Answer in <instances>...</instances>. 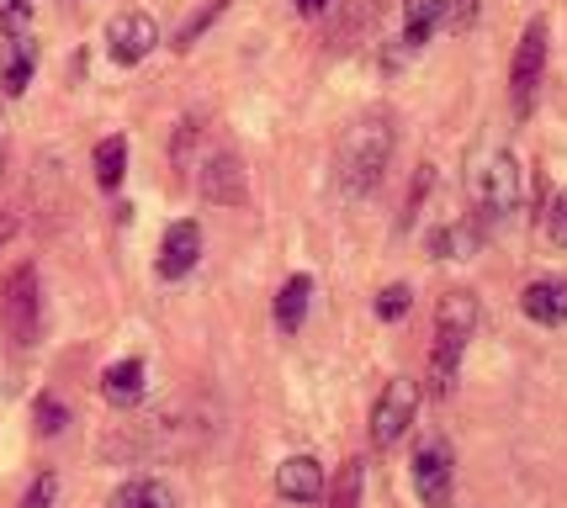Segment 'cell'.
<instances>
[{"instance_id": "6da1fadb", "label": "cell", "mask_w": 567, "mask_h": 508, "mask_svg": "<svg viewBox=\"0 0 567 508\" xmlns=\"http://www.w3.org/2000/svg\"><path fill=\"white\" fill-rule=\"evenodd\" d=\"M393 144H398L393 112H367V117L350 122V133L334 148V186H340V196L377 191L388 165H393Z\"/></svg>"}, {"instance_id": "7a4b0ae2", "label": "cell", "mask_w": 567, "mask_h": 508, "mask_svg": "<svg viewBox=\"0 0 567 508\" xmlns=\"http://www.w3.org/2000/svg\"><path fill=\"white\" fill-rule=\"evenodd\" d=\"M472 334H477V297L472 291L441 297V308H435V350H430V387H435V397L456 387V371H462Z\"/></svg>"}, {"instance_id": "3957f363", "label": "cell", "mask_w": 567, "mask_h": 508, "mask_svg": "<svg viewBox=\"0 0 567 508\" xmlns=\"http://www.w3.org/2000/svg\"><path fill=\"white\" fill-rule=\"evenodd\" d=\"M467 191L477 201L483 218H509L519 207V159L509 148H488L472 159V175H467Z\"/></svg>"}, {"instance_id": "277c9868", "label": "cell", "mask_w": 567, "mask_h": 508, "mask_svg": "<svg viewBox=\"0 0 567 508\" xmlns=\"http://www.w3.org/2000/svg\"><path fill=\"white\" fill-rule=\"evenodd\" d=\"M0 323L11 344H32L38 339V323H43V297H38V270L17 266L6 276V291H0Z\"/></svg>"}, {"instance_id": "5b68a950", "label": "cell", "mask_w": 567, "mask_h": 508, "mask_svg": "<svg viewBox=\"0 0 567 508\" xmlns=\"http://www.w3.org/2000/svg\"><path fill=\"white\" fill-rule=\"evenodd\" d=\"M546 17H530V27L519 32V49H515V64H509V96H515V112L530 117L536 106V91H542V74H546Z\"/></svg>"}, {"instance_id": "8992f818", "label": "cell", "mask_w": 567, "mask_h": 508, "mask_svg": "<svg viewBox=\"0 0 567 508\" xmlns=\"http://www.w3.org/2000/svg\"><path fill=\"white\" fill-rule=\"evenodd\" d=\"M414 408H420V387H414L409 376H393V382L382 387V397H377V408H371V445H377V450H393L398 439L409 435Z\"/></svg>"}, {"instance_id": "52a82bcc", "label": "cell", "mask_w": 567, "mask_h": 508, "mask_svg": "<svg viewBox=\"0 0 567 508\" xmlns=\"http://www.w3.org/2000/svg\"><path fill=\"white\" fill-rule=\"evenodd\" d=\"M159 43V27L148 11H117L112 27H106V53H112V64H144L148 53Z\"/></svg>"}, {"instance_id": "ba28073f", "label": "cell", "mask_w": 567, "mask_h": 508, "mask_svg": "<svg viewBox=\"0 0 567 508\" xmlns=\"http://www.w3.org/2000/svg\"><path fill=\"white\" fill-rule=\"evenodd\" d=\"M414 487H420L424 508H445L451 504V445L441 435L424 439L414 450Z\"/></svg>"}, {"instance_id": "9c48e42d", "label": "cell", "mask_w": 567, "mask_h": 508, "mask_svg": "<svg viewBox=\"0 0 567 508\" xmlns=\"http://www.w3.org/2000/svg\"><path fill=\"white\" fill-rule=\"evenodd\" d=\"M329 477H323V466L313 456H287L276 466V493L287 498V504H319Z\"/></svg>"}, {"instance_id": "30bf717a", "label": "cell", "mask_w": 567, "mask_h": 508, "mask_svg": "<svg viewBox=\"0 0 567 508\" xmlns=\"http://www.w3.org/2000/svg\"><path fill=\"white\" fill-rule=\"evenodd\" d=\"M202 260V228L192 218L186 222H171V234L159 243V276L165 281H181V276H192Z\"/></svg>"}, {"instance_id": "8fae6325", "label": "cell", "mask_w": 567, "mask_h": 508, "mask_svg": "<svg viewBox=\"0 0 567 508\" xmlns=\"http://www.w3.org/2000/svg\"><path fill=\"white\" fill-rule=\"evenodd\" d=\"M202 196L218 201V207H239V201H245V165H239V154L218 148V154L202 165Z\"/></svg>"}, {"instance_id": "7c38bea8", "label": "cell", "mask_w": 567, "mask_h": 508, "mask_svg": "<svg viewBox=\"0 0 567 508\" xmlns=\"http://www.w3.org/2000/svg\"><path fill=\"white\" fill-rule=\"evenodd\" d=\"M519 308L530 323H567V281H530V287L519 291Z\"/></svg>"}, {"instance_id": "4fadbf2b", "label": "cell", "mask_w": 567, "mask_h": 508, "mask_svg": "<svg viewBox=\"0 0 567 508\" xmlns=\"http://www.w3.org/2000/svg\"><path fill=\"white\" fill-rule=\"evenodd\" d=\"M101 392H106V403H117V408H133L138 397H144V361H117L101 371Z\"/></svg>"}, {"instance_id": "5bb4252c", "label": "cell", "mask_w": 567, "mask_h": 508, "mask_svg": "<svg viewBox=\"0 0 567 508\" xmlns=\"http://www.w3.org/2000/svg\"><path fill=\"white\" fill-rule=\"evenodd\" d=\"M106 508H181V504H175L171 483H159V477H133V483H123L112 493Z\"/></svg>"}, {"instance_id": "9a60e30c", "label": "cell", "mask_w": 567, "mask_h": 508, "mask_svg": "<svg viewBox=\"0 0 567 508\" xmlns=\"http://www.w3.org/2000/svg\"><path fill=\"white\" fill-rule=\"evenodd\" d=\"M32 70H38V43L32 38H11V53H6V70H0V91L6 96H22L32 85Z\"/></svg>"}, {"instance_id": "2e32d148", "label": "cell", "mask_w": 567, "mask_h": 508, "mask_svg": "<svg viewBox=\"0 0 567 508\" xmlns=\"http://www.w3.org/2000/svg\"><path fill=\"white\" fill-rule=\"evenodd\" d=\"M441 17H445V0H403V43L424 49L430 32L441 27Z\"/></svg>"}, {"instance_id": "e0dca14e", "label": "cell", "mask_w": 567, "mask_h": 508, "mask_svg": "<svg viewBox=\"0 0 567 508\" xmlns=\"http://www.w3.org/2000/svg\"><path fill=\"white\" fill-rule=\"evenodd\" d=\"M308 297H313V281H308V276H292V281L281 287V297H276V323H281V334H297V329H302Z\"/></svg>"}, {"instance_id": "ac0fdd59", "label": "cell", "mask_w": 567, "mask_h": 508, "mask_svg": "<svg viewBox=\"0 0 567 508\" xmlns=\"http://www.w3.org/2000/svg\"><path fill=\"white\" fill-rule=\"evenodd\" d=\"M430 255H441V260H467L477 255V228L472 222H445L430 234Z\"/></svg>"}, {"instance_id": "d6986e66", "label": "cell", "mask_w": 567, "mask_h": 508, "mask_svg": "<svg viewBox=\"0 0 567 508\" xmlns=\"http://www.w3.org/2000/svg\"><path fill=\"white\" fill-rule=\"evenodd\" d=\"M361 487H367V466H361V460H346L340 477L323 487V508H361Z\"/></svg>"}, {"instance_id": "ffe728a7", "label": "cell", "mask_w": 567, "mask_h": 508, "mask_svg": "<svg viewBox=\"0 0 567 508\" xmlns=\"http://www.w3.org/2000/svg\"><path fill=\"white\" fill-rule=\"evenodd\" d=\"M127 175V138H101L96 144V180L101 191H117Z\"/></svg>"}, {"instance_id": "44dd1931", "label": "cell", "mask_w": 567, "mask_h": 508, "mask_svg": "<svg viewBox=\"0 0 567 508\" xmlns=\"http://www.w3.org/2000/svg\"><path fill=\"white\" fill-rule=\"evenodd\" d=\"M223 11H228V0H207V6H202L197 17H186V27H181V32H175V53H186L192 49V43H197L202 32H207V27L218 22Z\"/></svg>"}, {"instance_id": "7402d4cb", "label": "cell", "mask_w": 567, "mask_h": 508, "mask_svg": "<svg viewBox=\"0 0 567 508\" xmlns=\"http://www.w3.org/2000/svg\"><path fill=\"white\" fill-rule=\"evenodd\" d=\"M409 308H414V291L409 287H388L382 297H377V318H382V323H398Z\"/></svg>"}, {"instance_id": "603a6c76", "label": "cell", "mask_w": 567, "mask_h": 508, "mask_svg": "<svg viewBox=\"0 0 567 508\" xmlns=\"http://www.w3.org/2000/svg\"><path fill=\"white\" fill-rule=\"evenodd\" d=\"M27 22H32V6L27 0H0V32L6 38H22Z\"/></svg>"}, {"instance_id": "cb8c5ba5", "label": "cell", "mask_w": 567, "mask_h": 508, "mask_svg": "<svg viewBox=\"0 0 567 508\" xmlns=\"http://www.w3.org/2000/svg\"><path fill=\"white\" fill-rule=\"evenodd\" d=\"M64 424H70L64 403H59V397H38V435H59Z\"/></svg>"}, {"instance_id": "d4e9b609", "label": "cell", "mask_w": 567, "mask_h": 508, "mask_svg": "<svg viewBox=\"0 0 567 508\" xmlns=\"http://www.w3.org/2000/svg\"><path fill=\"white\" fill-rule=\"evenodd\" d=\"M53 498H59V477H53V471H38V483L27 487L22 508H53Z\"/></svg>"}, {"instance_id": "484cf974", "label": "cell", "mask_w": 567, "mask_h": 508, "mask_svg": "<svg viewBox=\"0 0 567 508\" xmlns=\"http://www.w3.org/2000/svg\"><path fill=\"white\" fill-rule=\"evenodd\" d=\"M546 234H551L557 249H567V191L551 196V207H546Z\"/></svg>"}, {"instance_id": "4316f807", "label": "cell", "mask_w": 567, "mask_h": 508, "mask_svg": "<svg viewBox=\"0 0 567 508\" xmlns=\"http://www.w3.org/2000/svg\"><path fill=\"white\" fill-rule=\"evenodd\" d=\"M430 180H435V169L420 165V175H414V191H409V212H403V228H409V222H414V212L424 207V191H430Z\"/></svg>"}, {"instance_id": "83f0119b", "label": "cell", "mask_w": 567, "mask_h": 508, "mask_svg": "<svg viewBox=\"0 0 567 508\" xmlns=\"http://www.w3.org/2000/svg\"><path fill=\"white\" fill-rule=\"evenodd\" d=\"M456 6V27H472V17H477V0H451Z\"/></svg>"}, {"instance_id": "f1b7e54d", "label": "cell", "mask_w": 567, "mask_h": 508, "mask_svg": "<svg viewBox=\"0 0 567 508\" xmlns=\"http://www.w3.org/2000/svg\"><path fill=\"white\" fill-rule=\"evenodd\" d=\"M297 11H302V17H323V11H329V0H297Z\"/></svg>"}, {"instance_id": "f546056e", "label": "cell", "mask_w": 567, "mask_h": 508, "mask_svg": "<svg viewBox=\"0 0 567 508\" xmlns=\"http://www.w3.org/2000/svg\"><path fill=\"white\" fill-rule=\"evenodd\" d=\"M0 175H6V106H0Z\"/></svg>"}, {"instance_id": "4dcf8cb0", "label": "cell", "mask_w": 567, "mask_h": 508, "mask_svg": "<svg viewBox=\"0 0 567 508\" xmlns=\"http://www.w3.org/2000/svg\"><path fill=\"white\" fill-rule=\"evenodd\" d=\"M11 234H17V218H0V243L11 239Z\"/></svg>"}]
</instances>
